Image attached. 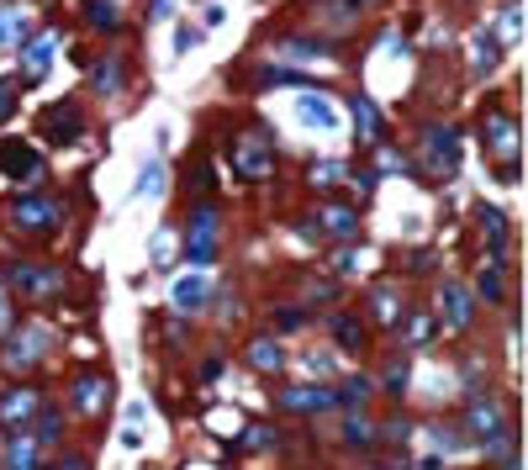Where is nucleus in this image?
<instances>
[{
	"label": "nucleus",
	"mask_w": 528,
	"mask_h": 470,
	"mask_svg": "<svg viewBox=\"0 0 528 470\" xmlns=\"http://www.w3.org/2000/svg\"><path fill=\"white\" fill-rule=\"evenodd\" d=\"M486 148H492V159L502 175L518 180V159H523V127L518 117H507V111H486Z\"/></svg>",
	"instance_id": "f257e3e1"
},
{
	"label": "nucleus",
	"mask_w": 528,
	"mask_h": 470,
	"mask_svg": "<svg viewBox=\"0 0 528 470\" xmlns=\"http://www.w3.org/2000/svg\"><path fill=\"white\" fill-rule=\"evenodd\" d=\"M291 122L307 127V133H338V101L323 90H301L291 101Z\"/></svg>",
	"instance_id": "f03ea898"
},
{
	"label": "nucleus",
	"mask_w": 528,
	"mask_h": 470,
	"mask_svg": "<svg viewBox=\"0 0 528 470\" xmlns=\"http://www.w3.org/2000/svg\"><path fill=\"white\" fill-rule=\"evenodd\" d=\"M460 154H465V148H460L455 127H428V133H423V164L433 169V175H455Z\"/></svg>",
	"instance_id": "7ed1b4c3"
},
{
	"label": "nucleus",
	"mask_w": 528,
	"mask_h": 470,
	"mask_svg": "<svg viewBox=\"0 0 528 470\" xmlns=\"http://www.w3.org/2000/svg\"><path fill=\"white\" fill-rule=\"evenodd\" d=\"M11 222L22 233H53V228H59V201L43 196V191H32V196H22L11 206Z\"/></svg>",
	"instance_id": "20e7f679"
},
{
	"label": "nucleus",
	"mask_w": 528,
	"mask_h": 470,
	"mask_svg": "<svg viewBox=\"0 0 528 470\" xmlns=\"http://www.w3.org/2000/svg\"><path fill=\"white\" fill-rule=\"evenodd\" d=\"M465 428H470V439H502L507 434V402L502 397H476L465 407Z\"/></svg>",
	"instance_id": "39448f33"
},
{
	"label": "nucleus",
	"mask_w": 528,
	"mask_h": 470,
	"mask_svg": "<svg viewBox=\"0 0 528 470\" xmlns=\"http://www.w3.org/2000/svg\"><path fill=\"white\" fill-rule=\"evenodd\" d=\"M11 286L32 296V302H43V296H59L64 286V275L53 270V265H37V259H22V265H11Z\"/></svg>",
	"instance_id": "423d86ee"
},
{
	"label": "nucleus",
	"mask_w": 528,
	"mask_h": 470,
	"mask_svg": "<svg viewBox=\"0 0 528 470\" xmlns=\"http://www.w3.org/2000/svg\"><path fill=\"white\" fill-rule=\"evenodd\" d=\"M212 302V270H185V275H175L169 280V307L175 312H196V307H206Z\"/></svg>",
	"instance_id": "0eeeda50"
},
{
	"label": "nucleus",
	"mask_w": 528,
	"mask_h": 470,
	"mask_svg": "<svg viewBox=\"0 0 528 470\" xmlns=\"http://www.w3.org/2000/svg\"><path fill=\"white\" fill-rule=\"evenodd\" d=\"M476 317V296H470L465 280H444L439 286V323L444 328H465Z\"/></svg>",
	"instance_id": "6e6552de"
},
{
	"label": "nucleus",
	"mask_w": 528,
	"mask_h": 470,
	"mask_svg": "<svg viewBox=\"0 0 528 470\" xmlns=\"http://www.w3.org/2000/svg\"><path fill=\"white\" fill-rule=\"evenodd\" d=\"M48 344H53L48 328H43V323H27V328L6 344V365H11V370H32L37 360H43V349H48Z\"/></svg>",
	"instance_id": "1a4fd4ad"
},
{
	"label": "nucleus",
	"mask_w": 528,
	"mask_h": 470,
	"mask_svg": "<svg viewBox=\"0 0 528 470\" xmlns=\"http://www.w3.org/2000/svg\"><path fill=\"white\" fill-rule=\"evenodd\" d=\"M185 249H191L196 265H212V254H217V212L212 206H196L191 233H185Z\"/></svg>",
	"instance_id": "9d476101"
},
{
	"label": "nucleus",
	"mask_w": 528,
	"mask_h": 470,
	"mask_svg": "<svg viewBox=\"0 0 528 470\" xmlns=\"http://www.w3.org/2000/svg\"><path fill=\"white\" fill-rule=\"evenodd\" d=\"M280 407L286 412H328V407H338V391L333 386H286L280 391Z\"/></svg>",
	"instance_id": "9b49d317"
},
{
	"label": "nucleus",
	"mask_w": 528,
	"mask_h": 470,
	"mask_svg": "<svg viewBox=\"0 0 528 470\" xmlns=\"http://www.w3.org/2000/svg\"><path fill=\"white\" fill-rule=\"evenodd\" d=\"M106 397H111L106 375H80L74 391H69V407L80 412V418H96V412H106Z\"/></svg>",
	"instance_id": "f8f14e48"
},
{
	"label": "nucleus",
	"mask_w": 528,
	"mask_h": 470,
	"mask_svg": "<svg viewBox=\"0 0 528 470\" xmlns=\"http://www.w3.org/2000/svg\"><path fill=\"white\" fill-rule=\"evenodd\" d=\"M53 53H59V32L27 37V48H22V74L27 80H43V74L53 69Z\"/></svg>",
	"instance_id": "ddd939ff"
},
{
	"label": "nucleus",
	"mask_w": 528,
	"mask_h": 470,
	"mask_svg": "<svg viewBox=\"0 0 528 470\" xmlns=\"http://www.w3.org/2000/svg\"><path fill=\"white\" fill-rule=\"evenodd\" d=\"M0 175H11V180H32L37 175V148L32 143H0Z\"/></svg>",
	"instance_id": "4468645a"
},
{
	"label": "nucleus",
	"mask_w": 528,
	"mask_h": 470,
	"mask_svg": "<svg viewBox=\"0 0 528 470\" xmlns=\"http://www.w3.org/2000/svg\"><path fill=\"white\" fill-rule=\"evenodd\" d=\"M43 127L53 133V143H74V138L85 133V117H80V106H74V101H59V106L43 117Z\"/></svg>",
	"instance_id": "2eb2a0df"
},
{
	"label": "nucleus",
	"mask_w": 528,
	"mask_h": 470,
	"mask_svg": "<svg viewBox=\"0 0 528 470\" xmlns=\"http://www.w3.org/2000/svg\"><path fill=\"white\" fill-rule=\"evenodd\" d=\"M238 169H243V175H254V180H264L275 169V154H270V143H264L259 133L238 143Z\"/></svg>",
	"instance_id": "dca6fc26"
},
{
	"label": "nucleus",
	"mask_w": 528,
	"mask_h": 470,
	"mask_svg": "<svg viewBox=\"0 0 528 470\" xmlns=\"http://www.w3.org/2000/svg\"><path fill=\"white\" fill-rule=\"evenodd\" d=\"M37 407H43V397H37V391H27V386H16V391H6V402H0V423H6V428H22Z\"/></svg>",
	"instance_id": "f3484780"
},
{
	"label": "nucleus",
	"mask_w": 528,
	"mask_h": 470,
	"mask_svg": "<svg viewBox=\"0 0 528 470\" xmlns=\"http://www.w3.org/2000/svg\"><path fill=\"white\" fill-rule=\"evenodd\" d=\"M328 333H333V344L344 349V354H360L365 349V328H360V317H354V312H333L328 317Z\"/></svg>",
	"instance_id": "a211bd4d"
},
{
	"label": "nucleus",
	"mask_w": 528,
	"mask_h": 470,
	"mask_svg": "<svg viewBox=\"0 0 528 470\" xmlns=\"http://www.w3.org/2000/svg\"><path fill=\"white\" fill-rule=\"evenodd\" d=\"M0 465H6V470H32V465H37V434H22V428H11Z\"/></svg>",
	"instance_id": "6ab92c4d"
},
{
	"label": "nucleus",
	"mask_w": 528,
	"mask_h": 470,
	"mask_svg": "<svg viewBox=\"0 0 528 470\" xmlns=\"http://www.w3.org/2000/svg\"><path fill=\"white\" fill-rule=\"evenodd\" d=\"M497 59H502V43H497V37H492V32H470V69H476V74H492Z\"/></svg>",
	"instance_id": "aec40b11"
},
{
	"label": "nucleus",
	"mask_w": 528,
	"mask_h": 470,
	"mask_svg": "<svg viewBox=\"0 0 528 470\" xmlns=\"http://www.w3.org/2000/svg\"><path fill=\"white\" fill-rule=\"evenodd\" d=\"M492 37L507 48V43H518L523 37V0H507V6L497 11V22H492Z\"/></svg>",
	"instance_id": "412c9836"
},
{
	"label": "nucleus",
	"mask_w": 528,
	"mask_h": 470,
	"mask_svg": "<svg viewBox=\"0 0 528 470\" xmlns=\"http://www.w3.org/2000/svg\"><path fill=\"white\" fill-rule=\"evenodd\" d=\"M312 222H317V228H323L328 238H354V228H360L349 206H323V212H317Z\"/></svg>",
	"instance_id": "4be33fe9"
},
{
	"label": "nucleus",
	"mask_w": 528,
	"mask_h": 470,
	"mask_svg": "<svg viewBox=\"0 0 528 470\" xmlns=\"http://www.w3.org/2000/svg\"><path fill=\"white\" fill-rule=\"evenodd\" d=\"M370 317H375L381 328H396V323H402V302H396L391 286H375V291H370Z\"/></svg>",
	"instance_id": "5701e85b"
},
{
	"label": "nucleus",
	"mask_w": 528,
	"mask_h": 470,
	"mask_svg": "<svg viewBox=\"0 0 528 470\" xmlns=\"http://www.w3.org/2000/svg\"><path fill=\"white\" fill-rule=\"evenodd\" d=\"M249 365L254 370H286V354H280V344H275V338H254V344H249Z\"/></svg>",
	"instance_id": "b1692460"
},
{
	"label": "nucleus",
	"mask_w": 528,
	"mask_h": 470,
	"mask_svg": "<svg viewBox=\"0 0 528 470\" xmlns=\"http://www.w3.org/2000/svg\"><path fill=\"white\" fill-rule=\"evenodd\" d=\"M80 11L90 16V27H101V32H117V27H122L117 0H80Z\"/></svg>",
	"instance_id": "393cba45"
},
{
	"label": "nucleus",
	"mask_w": 528,
	"mask_h": 470,
	"mask_svg": "<svg viewBox=\"0 0 528 470\" xmlns=\"http://www.w3.org/2000/svg\"><path fill=\"white\" fill-rule=\"evenodd\" d=\"M481 228H486V243H492V254H507V243H513V233H507V217L492 212V206H481Z\"/></svg>",
	"instance_id": "a878e982"
},
{
	"label": "nucleus",
	"mask_w": 528,
	"mask_h": 470,
	"mask_svg": "<svg viewBox=\"0 0 528 470\" xmlns=\"http://www.w3.org/2000/svg\"><path fill=\"white\" fill-rule=\"evenodd\" d=\"M402 333H407V344H412V349H423V344H433V333H439V317L412 312L407 323H402Z\"/></svg>",
	"instance_id": "bb28decb"
},
{
	"label": "nucleus",
	"mask_w": 528,
	"mask_h": 470,
	"mask_svg": "<svg viewBox=\"0 0 528 470\" xmlns=\"http://www.w3.org/2000/svg\"><path fill=\"white\" fill-rule=\"evenodd\" d=\"M27 32V6H0V48H11Z\"/></svg>",
	"instance_id": "cd10ccee"
},
{
	"label": "nucleus",
	"mask_w": 528,
	"mask_h": 470,
	"mask_svg": "<svg viewBox=\"0 0 528 470\" xmlns=\"http://www.w3.org/2000/svg\"><path fill=\"white\" fill-rule=\"evenodd\" d=\"M354 117H360V138H365V143L381 138V111H375L370 96H354Z\"/></svg>",
	"instance_id": "c85d7f7f"
},
{
	"label": "nucleus",
	"mask_w": 528,
	"mask_h": 470,
	"mask_svg": "<svg viewBox=\"0 0 528 470\" xmlns=\"http://www.w3.org/2000/svg\"><path fill=\"white\" fill-rule=\"evenodd\" d=\"M481 296H486V302H502V254H492V259H486V265H481Z\"/></svg>",
	"instance_id": "c756f323"
},
{
	"label": "nucleus",
	"mask_w": 528,
	"mask_h": 470,
	"mask_svg": "<svg viewBox=\"0 0 528 470\" xmlns=\"http://www.w3.org/2000/svg\"><path fill=\"white\" fill-rule=\"evenodd\" d=\"M164 196V164H148L138 175V191H132V201H159Z\"/></svg>",
	"instance_id": "7c9ffc66"
},
{
	"label": "nucleus",
	"mask_w": 528,
	"mask_h": 470,
	"mask_svg": "<svg viewBox=\"0 0 528 470\" xmlns=\"http://www.w3.org/2000/svg\"><path fill=\"white\" fill-rule=\"evenodd\" d=\"M32 418H37V444H43V439H59V434H64V412H53V407H37Z\"/></svg>",
	"instance_id": "2f4dec72"
},
{
	"label": "nucleus",
	"mask_w": 528,
	"mask_h": 470,
	"mask_svg": "<svg viewBox=\"0 0 528 470\" xmlns=\"http://www.w3.org/2000/svg\"><path fill=\"white\" fill-rule=\"evenodd\" d=\"M117 80H122V74H117V59H101L96 69H90V85H96V90H117Z\"/></svg>",
	"instance_id": "473e14b6"
},
{
	"label": "nucleus",
	"mask_w": 528,
	"mask_h": 470,
	"mask_svg": "<svg viewBox=\"0 0 528 470\" xmlns=\"http://www.w3.org/2000/svg\"><path fill=\"white\" fill-rule=\"evenodd\" d=\"M423 444H428V449H439V455H455V449H460L449 428H423Z\"/></svg>",
	"instance_id": "72a5a7b5"
},
{
	"label": "nucleus",
	"mask_w": 528,
	"mask_h": 470,
	"mask_svg": "<svg viewBox=\"0 0 528 470\" xmlns=\"http://www.w3.org/2000/svg\"><path fill=\"white\" fill-rule=\"evenodd\" d=\"M312 180H317V185H333V180H349V164H333V159H328V164H317V169H312Z\"/></svg>",
	"instance_id": "f704fd0d"
},
{
	"label": "nucleus",
	"mask_w": 528,
	"mask_h": 470,
	"mask_svg": "<svg viewBox=\"0 0 528 470\" xmlns=\"http://www.w3.org/2000/svg\"><path fill=\"white\" fill-rule=\"evenodd\" d=\"M243 444H249V449H270L275 444V428L270 423H254L249 434H243Z\"/></svg>",
	"instance_id": "c9c22d12"
},
{
	"label": "nucleus",
	"mask_w": 528,
	"mask_h": 470,
	"mask_svg": "<svg viewBox=\"0 0 528 470\" xmlns=\"http://www.w3.org/2000/svg\"><path fill=\"white\" fill-rule=\"evenodd\" d=\"M370 397V381H365V375H354V381L344 386V397H338V402H349V407H360Z\"/></svg>",
	"instance_id": "e433bc0d"
},
{
	"label": "nucleus",
	"mask_w": 528,
	"mask_h": 470,
	"mask_svg": "<svg viewBox=\"0 0 528 470\" xmlns=\"http://www.w3.org/2000/svg\"><path fill=\"white\" fill-rule=\"evenodd\" d=\"M344 444H370V423L365 418H349L344 423Z\"/></svg>",
	"instance_id": "4c0bfd02"
},
{
	"label": "nucleus",
	"mask_w": 528,
	"mask_h": 470,
	"mask_svg": "<svg viewBox=\"0 0 528 470\" xmlns=\"http://www.w3.org/2000/svg\"><path fill=\"white\" fill-rule=\"evenodd\" d=\"M301 323H307V312H301V307H280V328H301Z\"/></svg>",
	"instance_id": "58836bf2"
},
{
	"label": "nucleus",
	"mask_w": 528,
	"mask_h": 470,
	"mask_svg": "<svg viewBox=\"0 0 528 470\" xmlns=\"http://www.w3.org/2000/svg\"><path fill=\"white\" fill-rule=\"evenodd\" d=\"M307 365H312L317 375H328V370H333V354H328V349H312V354H307Z\"/></svg>",
	"instance_id": "ea45409f"
},
{
	"label": "nucleus",
	"mask_w": 528,
	"mask_h": 470,
	"mask_svg": "<svg viewBox=\"0 0 528 470\" xmlns=\"http://www.w3.org/2000/svg\"><path fill=\"white\" fill-rule=\"evenodd\" d=\"M0 333H11V296H6V286H0Z\"/></svg>",
	"instance_id": "a19ab883"
},
{
	"label": "nucleus",
	"mask_w": 528,
	"mask_h": 470,
	"mask_svg": "<svg viewBox=\"0 0 528 470\" xmlns=\"http://www.w3.org/2000/svg\"><path fill=\"white\" fill-rule=\"evenodd\" d=\"M11 111H16V90L0 85V117H11Z\"/></svg>",
	"instance_id": "79ce46f5"
},
{
	"label": "nucleus",
	"mask_w": 528,
	"mask_h": 470,
	"mask_svg": "<svg viewBox=\"0 0 528 470\" xmlns=\"http://www.w3.org/2000/svg\"><path fill=\"white\" fill-rule=\"evenodd\" d=\"M48 470H90V460H80V455H69V460H59V465H48Z\"/></svg>",
	"instance_id": "37998d69"
},
{
	"label": "nucleus",
	"mask_w": 528,
	"mask_h": 470,
	"mask_svg": "<svg viewBox=\"0 0 528 470\" xmlns=\"http://www.w3.org/2000/svg\"><path fill=\"white\" fill-rule=\"evenodd\" d=\"M148 16H154V22H164V16H169V0H154V11H148Z\"/></svg>",
	"instance_id": "c03bdc74"
}]
</instances>
